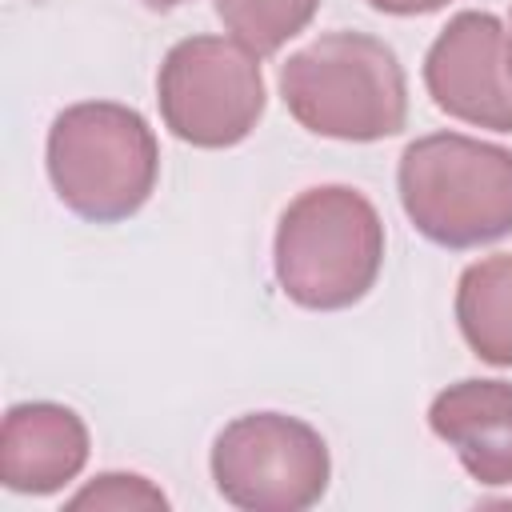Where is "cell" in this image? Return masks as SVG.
I'll return each mask as SVG.
<instances>
[{
    "label": "cell",
    "mask_w": 512,
    "mask_h": 512,
    "mask_svg": "<svg viewBox=\"0 0 512 512\" xmlns=\"http://www.w3.org/2000/svg\"><path fill=\"white\" fill-rule=\"evenodd\" d=\"M288 112L328 140H384L408 120V80L396 52L368 32H328L284 60Z\"/></svg>",
    "instance_id": "obj_1"
},
{
    "label": "cell",
    "mask_w": 512,
    "mask_h": 512,
    "mask_svg": "<svg viewBox=\"0 0 512 512\" xmlns=\"http://www.w3.org/2000/svg\"><path fill=\"white\" fill-rule=\"evenodd\" d=\"M272 264L284 296L300 308H352L380 276L384 224L356 188H308L284 208L276 224Z\"/></svg>",
    "instance_id": "obj_2"
},
{
    "label": "cell",
    "mask_w": 512,
    "mask_h": 512,
    "mask_svg": "<svg viewBox=\"0 0 512 512\" xmlns=\"http://www.w3.org/2000/svg\"><path fill=\"white\" fill-rule=\"evenodd\" d=\"M160 148L136 108L84 100L48 128V180L64 208L92 224H120L156 188Z\"/></svg>",
    "instance_id": "obj_3"
},
{
    "label": "cell",
    "mask_w": 512,
    "mask_h": 512,
    "mask_svg": "<svg viewBox=\"0 0 512 512\" xmlns=\"http://www.w3.org/2000/svg\"><path fill=\"white\" fill-rule=\"evenodd\" d=\"M400 204L416 232L444 248H480L512 232V152L460 132H432L404 148Z\"/></svg>",
    "instance_id": "obj_4"
},
{
    "label": "cell",
    "mask_w": 512,
    "mask_h": 512,
    "mask_svg": "<svg viewBox=\"0 0 512 512\" xmlns=\"http://www.w3.org/2000/svg\"><path fill=\"white\" fill-rule=\"evenodd\" d=\"M324 436L284 412H248L212 444L216 492L244 512H304L328 492Z\"/></svg>",
    "instance_id": "obj_5"
},
{
    "label": "cell",
    "mask_w": 512,
    "mask_h": 512,
    "mask_svg": "<svg viewBox=\"0 0 512 512\" xmlns=\"http://www.w3.org/2000/svg\"><path fill=\"white\" fill-rule=\"evenodd\" d=\"M260 56L224 36L180 40L156 76V100L168 132L192 148L240 144L264 112Z\"/></svg>",
    "instance_id": "obj_6"
},
{
    "label": "cell",
    "mask_w": 512,
    "mask_h": 512,
    "mask_svg": "<svg viewBox=\"0 0 512 512\" xmlns=\"http://www.w3.org/2000/svg\"><path fill=\"white\" fill-rule=\"evenodd\" d=\"M424 84L440 112L512 132V80L504 64V24L492 12H460L432 40L424 60Z\"/></svg>",
    "instance_id": "obj_7"
},
{
    "label": "cell",
    "mask_w": 512,
    "mask_h": 512,
    "mask_svg": "<svg viewBox=\"0 0 512 512\" xmlns=\"http://www.w3.org/2000/svg\"><path fill=\"white\" fill-rule=\"evenodd\" d=\"M88 464V428L64 404H16L0 428V480L24 496H48Z\"/></svg>",
    "instance_id": "obj_8"
},
{
    "label": "cell",
    "mask_w": 512,
    "mask_h": 512,
    "mask_svg": "<svg viewBox=\"0 0 512 512\" xmlns=\"http://www.w3.org/2000/svg\"><path fill=\"white\" fill-rule=\"evenodd\" d=\"M428 424L476 484H512V384L460 380L436 392Z\"/></svg>",
    "instance_id": "obj_9"
},
{
    "label": "cell",
    "mask_w": 512,
    "mask_h": 512,
    "mask_svg": "<svg viewBox=\"0 0 512 512\" xmlns=\"http://www.w3.org/2000/svg\"><path fill=\"white\" fill-rule=\"evenodd\" d=\"M456 320L480 360L512 368V252L464 268L456 288Z\"/></svg>",
    "instance_id": "obj_10"
},
{
    "label": "cell",
    "mask_w": 512,
    "mask_h": 512,
    "mask_svg": "<svg viewBox=\"0 0 512 512\" xmlns=\"http://www.w3.org/2000/svg\"><path fill=\"white\" fill-rule=\"evenodd\" d=\"M320 0H216V16L252 56L280 52L292 36L308 28Z\"/></svg>",
    "instance_id": "obj_11"
},
{
    "label": "cell",
    "mask_w": 512,
    "mask_h": 512,
    "mask_svg": "<svg viewBox=\"0 0 512 512\" xmlns=\"http://www.w3.org/2000/svg\"><path fill=\"white\" fill-rule=\"evenodd\" d=\"M68 508H116V512H140V508H168V496L144 480V476H132V472H104L96 476L88 488H80Z\"/></svg>",
    "instance_id": "obj_12"
},
{
    "label": "cell",
    "mask_w": 512,
    "mask_h": 512,
    "mask_svg": "<svg viewBox=\"0 0 512 512\" xmlns=\"http://www.w3.org/2000/svg\"><path fill=\"white\" fill-rule=\"evenodd\" d=\"M376 12H388V16H420V12H436L444 8L448 0H368Z\"/></svg>",
    "instance_id": "obj_13"
},
{
    "label": "cell",
    "mask_w": 512,
    "mask_h": 512,
    "mask_svg": "<svg viewBox=\"0 0 512 512\" xmlns=\"http://www.w3.org/2000/svg\"><path fill=\"white\" fill-rule=\"evenodd\" d=\"M148 8H156V12H168V8H180V4H188V0H144Z\"/></svg>",
    "instance_id": "obj_14"
},
{
    "label": "cell",
    "mask_w": 512,
    "mask_h": 512,
    "mask_svg": "<svg viewBox=\"0 0 512 512\" xmlns=\"http://www.w3.org/2000/svg\"><path fill=\"white\" fill-rule=\"evenodd\" d=\"M504 64H508V80H512V28L504 32Z\"/></svg>",
    "instance_id": "obj_15"
}]
</instances>
